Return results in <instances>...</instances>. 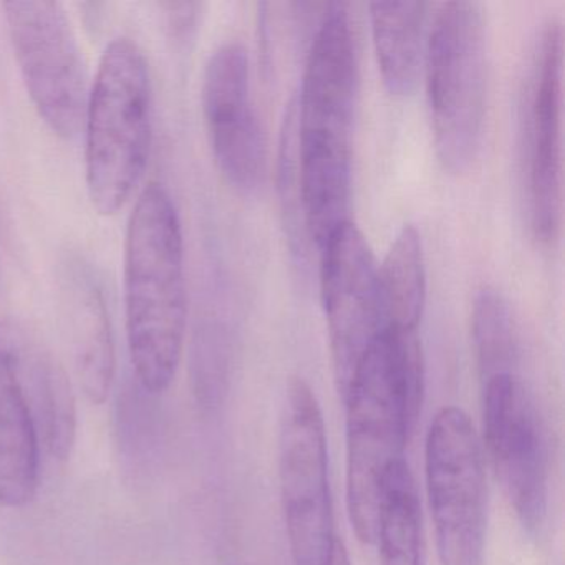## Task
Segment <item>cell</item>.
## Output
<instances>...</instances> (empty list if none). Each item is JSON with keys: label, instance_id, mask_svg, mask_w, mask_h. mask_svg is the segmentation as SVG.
Returning a JSON list of instances; mask_svg holds the SVG:
<instances>
[{"label": "cell", "instance_id": "6da1fadb", "mask_svg": "<svg viewBox=\"0 0 565 565\" xmlns=\"http://www.w3.org/2000/svg\"><path fill=\"white\" fill-rule=\"evenodd\" d=\"M359 58L345 4L327 6L296 98L303 227L322 247L349 220Z\"/></svg>", "mask_w": 565, "mask_h": 565}, {"label": "cell", "instance_id": "7a4b0ae2", "mask_svg": "<svg viewBox=\"0 0 565 565\" xmlns=\"http://www.w3.org/2000/svg\"><path fill=\"white\" fill-rule=\"evenodd\" d=\"M425 360L418 332L385 329L356 366L347 403V505L356 537L375 544L386 476L405 461L422 415Z\"/></svg>", "mask_w": 565, "mask_h": 565}, {"label": "cell", "instance_id": "3957f363", "mask_svg": "<svg viewBox=\"0 0 565 565\" xmlns=\"http://www.w3.org/2000/svg\"><path fill=\"white\" fill-rule=\"evenodd\" d=\"M125 317L128 350L148 395L170 388L186 333L184 241L173 198L160 183L143 188L125 243Z\"/></svg>", "mask_w": 565, "mask_h": 565}, {"label": "cell", "instance_id": "277c9868", "mask_svg": "<svg viewBox=\"0 0 565 565\" xmlns=\"http://www.w3.org/2000/svg\"><path fill=\"white\" fill-rule=\"evenodd\" d=\"M84 131L88 196L102 216H114L143 180L153 138L150 67L131 39H114L105 49Z\"/></svg>", "mask_w": 565, "mask_h": 565}, {"label": "cell", "instance_id": "5b68a950", "mask_svg": "<svg viewBox=\"0 0 565 565\" xmlns=\"http://www.w3.org/2000/svg\"><path fill=\"white\" fill-rule=\"evenodd\" d=\"M423 68L436 157L449 173H465L481 151L488 108V44L478 2L439 6Z\"/></svg>", "mask_w": 565, "mask_h": 565}, {"label": "cell", "instance_id": "8992f818", "mask_svg": "<svg viewBox=\"0 0 565 565\" xmlns=\"http://www.w3.org/2000/svg\"><path fill=\"white\" fill-rule=\"evenodd\" d=\"M425 475L439 565L484 564V455L465 409L445 406L436 413L426 435Z\"/></svg>", "mask_w": 565, "mask_h": 565}, {"label": "cell", "instance_id": "52a82bcc", "mask_svg": "<svg viewBox=\"0 0 565 565\" xmlns=\"http://www.w3.org/2000/svg\"><path fill=\"white\" fill-rule=\"evenodd\" d=\"M279 479L292 565H327L335 537L326 423L309 383L294 376L280 418Z\"/></svg>", "mask_w": 565, "mask_h": 565}, {"label": "cell", "instance_id": "ba28073f", "mask_svg": "<svg viewBox=\"0 0 565 565\" xmlns=\"http://www.w3.org/2000/svg\"><path fill=\"white\" fill-rule=\"evenodd\" d=\"M9 38L35 110L64 140L84 131L90 81L87 62L64 6L54 0L4 4Z\"/></svg>", "mask_w": 565, "mask_h": 565}, {"label": "cell", "instance_id": "9c48e42d", "mask_svg": "<svg viewBox=\"0 0 565 565\" xmlns=\"http://www.w3.org/2000/svg\"><path fill=\"white\" fill-rule=\"evenodd\" d=\"M484 445L505 498L524 531H542L548 514V441L544 422L521 376L482 382Z\"/></svg>", "mask_w": 565, "mask_h": 565}, {"label": "cell", "instance_id": "30bf717a", "mask_svg": "<svg viewBox=\"0 0 565 565\" xmlns=\"http://www.w3.org/2000/svg\"><path fill=\"white\" fill-rule=\"evenodd\" d=\"M562 61L564 32L551 19L535 42L522 105L529 226L545 246L557 241L562 224Z\"/></svg>", "mask_w": 565, "mask_h": 565}, {"label": "cell", "instance_id": "8fae6325", "mask_svg": "<svg viewBox=\"0 0 565 565\" xmlns=\"http://www.w3.org/2000/svg\"><path fill=\"white\" fill-rule=\"evenodd\" d=\"M320 253V294L343 399L356 366L385 330L380 267L362 231L350 221L330 234Z\"/></svg>", "mask_w": 565, "mask_h": 565}, {"label": "cell", "instance_id": "7c38bea8", "mask_svg": "<svg viewBox=\"0 0 565 565\" xmlns=\"http://www.w3.org/2000/svg\"><path fill=\"white\" fill-rule=\"evenodd\" d=\"M203 117L214 160L241 193L259 190L266 174V138L250 95L249 55L227 42L211 55L201 88Z\"/></svg>", "mask_w": 565, "mask_h": 565}, {"label": "cell", "instance_id": "4fadbf2b", "mask_svg": "<svg viewBox=\"0 0 565 565\" xmlns=\"http://www.w3.org/2000/svg\"><path fill=\"white\" fill-rule=\"evenodd\" d=\"M61 306L78 385L92 403L102 405L117 370L114 327L100 279L82 257L62 264Z\"/></svg>", "mask_w": 565, "mask_h": 565}, {"label": "cell", "instance_id": "5bb4252c", "mask_svg": "<svg viewBox=\"0 0 565 565\" xmlns=\"http://www.w3.org/2000/svg\"><path fill=\"white\" fill-rule=\"evenodd\" d=\"M14 317L0 319V505L24 508L38 494L42 439L15 352Z\"/></svg>", "mask_w": 565, "mask_h": 565}, {"label": "cell", "instance_id": "9a60e30c", "mask_svg": "<svg viewBox=\"0 0 565 565\" xmlns=\"http://www.w3.org/2000/svg\"><path fill=\"white\" fill-rule=\"evenodd\" d=\"M15 352L31 398L42 446L52 458L67 461L77 441V399L71 376L38 332L15 319Z\"/></svg>", "mask_w": 565, "mask_h": 565}, {"label": "cell", "instance_id": "2e32d148", "mask_svg": "<svg viewBox=\"0 0 565 565\" xmlns=\"http://www.w3.org/2000/svg\"><path fill=\"white\" fill-rule=\"evenodd\" d=\"M425 2H375L370 6L373 47L388 94L412 95L418 87L426 52Z\"/></svg>", "mask_w": 565, "mask_h": 565}, {"label": "cell", "instance_id": "e0dca14e", "mask_svg": "<svg viewBox=\"0 0 565 565\" xmlns=\"http://www.w3.org/2000/svg\"><path fill=\"white\" fill-rule=\"evenodd\" d=\"M385 329L418 332L426 303V260L422 234L406 224L380 267Z\"/></svg>", "mask_w": 565, "mask_h": 565}, {"label": "cell", "instance_id": "ac0fdd59", "mask_svg": "<svg viewBox=\"0 0 565 565\" xmlns=\"http://www.w3.org/2000/svg\"><path fill=\"white\" fill-rule=\"evenodd\" d=\"M375 542L380 565H425L422 504L406 461L386 476Z\"/></svg>", "mask_w": 565, "mask_h": 565}, {"label": "cell", "instance_id": "d6986e66", "mask_svg": "<svg viewBox=\"0 0 565 565\" xmlns=\"http://www.w3.org/2000/svg\"><path fill=\"white\" fill-rule=\"evenodd\" d=\"M472 345L482 382L499 373L515 372L519 337L511 307L498 290L482 289L471 313Z\"/></svg>", "mask_w": 565, "mask_h": 565}, {"label": "cell", "instance_id": "ffe728a7", "mask_svg": "<svg viewBox=\"0 0 565 565\" xmlns=\"http://www.w3.org/2000/svg\"><path fill=\"white\" fill-rule=\"evenodd\" d=\"M230 330L220 320H204L193 339L191 382L194 395L204 408H213L223 399L230 380Z\"/></svg>", "mask_w": 565, "mask_h": 565}, {"label": "cell", "instance_id": "44dd1931", "mask_svg": "<svg viewBox=\"0 0 565 565\" xmlns=\"http://www.w3.org/2000/svg\"><path fill=\"white\" fill-rule=\"evenodd\" d=\"M167 14V24L174 39L191 38L200 19V4L196 2H167L161 4Z\"/></svg>", "mask_w": 565, "mask_h": 565}, {"label": "cell", "instance_id": "7402d4cb", "mask_svg": "<svg viewBox=\"0 0 565 565\" xmlns=\"http://www.w3.org/2000/svg\"><path fill=\"white\" fill-rule=\"evenodd\" d=\"M327 565H352L342 539L337 537V541L333 542L332 554H330Z\"/></svg>", "mask_w": 565, "mask_h": 565}]
</instances>
